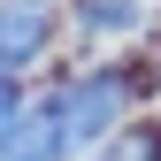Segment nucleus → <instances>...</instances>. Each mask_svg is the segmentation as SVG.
<instances>
[{
	"label": "nucleus",
	"mask_w": 161,
	"mask_h": 161,
	"mask_svg": "<svg viewBox=\"0 0 161 161\" xmlns=\"http://www.w3.org/2000/svg\"><path fill=\"white\" fill-rule=\"evenodd\" d=\"M123 108H130V85L123 77H85V85H69V92H54V115H62V146L69 153H85V146H100L115 123H123Z\"/></svg>",
	"instance_id": "1"
},
{
	"label": "nucleus",
	"mask_w": 161,
	"mask_h": 161,
	"mask_svg": "<svg viewBox=\"0 0 161 161\" xmlns=\"http://www.w3.org/2000/svg\"><path fill=\"white\" fill-rule=\"evenodd\" d=\"M62 115H54V100H38V108H15V123L0 130V161H62Z\"/></svg>",
	"instance_id": "2"
},
{
	"label": "nucleus",
	"mask_w": 161,
	"mask_h": 161,
	"mask_svg": "<svg viewBox=\"0 0 161 161\" xmlns=\"http://www.w3.org/2000/svg\"><path fill=\"white\" fill-rule=\"evenodd\" d=\"M38 46H46V8H31V0H0V77L23 69Z\"/></svg>",
	"instance_id": "3"
},
{
	"label": "nucleus",
	"mask_w": 161,
	"mask_h": 161,
	"mask_svg": "<svg viewBox=\"0 0 161 161\" xmlns=\"http://www.w3.org/2000/svg\"><path fill=\"white\" fill-rule=\"evenodd\" d=\"M100 161H161V138H153V130H138V138H123V146L100 153Z\"/></svg>",
	"instance_id": "4"
},
{
	"label": "nucleus",
	"mask_w": 161,
	"mask_h": 161,
	"mask_svg": "<svg viewBox=\"0 0 161 161\" xmlns=\"http://www.w3.org/2000/svg\"><path fill=\"white\" fill-rule=\"evenodd\" d=\"M15 108H23V100H15V85H8V77H0V130L15 123Z\"/></svg>",
	"instance_id": "5"
}]
</instances>
